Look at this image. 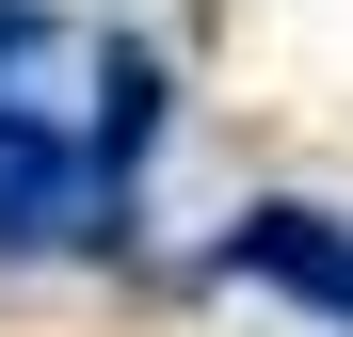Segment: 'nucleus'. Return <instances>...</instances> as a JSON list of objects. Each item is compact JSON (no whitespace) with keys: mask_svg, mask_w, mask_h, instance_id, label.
I'll return each mask as SVG.
<instances>
[{"mask_svg":"<svg viewBox=\"0 0 353 337\" xmlns=\"http://www.w3.org/2000/svg\"><path fill=\"white\" fill-rule=\"evenodd\" d=\"M225 273H257V289L321 305V321L353 337V225H337V209H241V225H225Z\"/></svg>","mask_w":353,"mask_h":337,"instance_id":"1","label":"nucleus"},{"mask_svg":"<svg viewBox=\"0 0 353 337\" xmlns=\"http://www.w3.org/2000/svg\"><path fill=\"white\" fill-rule=\"evenodd\" d=\"M65 193H81L65 129H32V112H0V241H32V225H65Z\"/></svg>","mask_w":353,"mask_h":337,"instance_id":"2","label":"nucleus"}]
</instances>
